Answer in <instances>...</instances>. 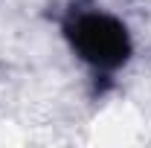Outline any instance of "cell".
Wrapping results in <instances>:
<instances>
[{
	"instance_id": "1",
	"label": "cell",
	"mask_w": 151,
	"mask_h": 148,
	"mask_svg": "<svg viewBox=\"0 0 151 148\" xmlns=\"http://www.w3.org/2000/svg\"><path fill=\"white\" fill-rule=\"evenodd\" d=\"M76 55L96 70H116L131 55L128 29L105 12H78L64 26Z\"/></svg>"
}]
</instances>
